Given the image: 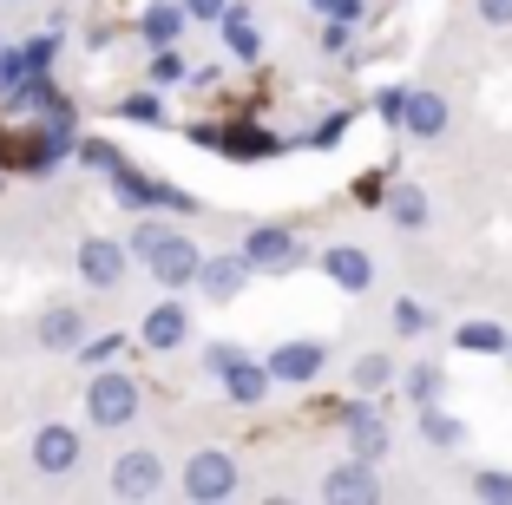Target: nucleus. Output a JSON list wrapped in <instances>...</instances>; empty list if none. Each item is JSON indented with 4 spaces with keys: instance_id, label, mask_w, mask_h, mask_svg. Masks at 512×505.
<instances>
[{
    "instance_id": "nucleus-1",
    "label": "nucleus",
    "mask_w": 512,
    "mask_h": 505,
    "mask_svg": "<svg viewBox=\"0 0 512 505\" xmlns=\"http://www.w3.org/2000/svg\"><path fill=\"white\" fill-rule=\"evenodd\" d=\"M132 256L158 276V283H171V289H184V283H197V263H204V250H197L191 237H178L171 223H158V217H145L132 230Z\"/></svg>"
},
{
    "instance_id": "nucleus-2",
    "label": "nucleus",
    "mask_w": 512,
    "mask_h": 505,
    "mask_svg": "<svg viewBox=\"0 0 512 505\" xmlns=\"http://www.w3.org/2000/svg\"><path fill=\"white\" fill-rule=\"evenodd\" d=\"M86 414L99 420V427H132L138 420V381H125V374H99L92 368V387H86Z\"/></svg>"
},
{
    "instance_id": "nucleus-3",
    "label": "nucleus",
    "mask_w": 512,
    "mask_h": 505,
    "mask_svg": "<svg viewBox=\"0 0 512 505\" xmlns=\"http://www.w3.org/2000/svg\"><path fill=\"white\" fill-rule=\"evenodd\" d=\"M106 178H112V197H119L125 210H158V204L165 210H197L178 184H158V178H145V171H132V164H119V171H106Z\"/></svg>"
},
{
    "instance_id": "nucleus-4",
    "label": "nucleus",
    "mask_w": 512,
    "mask_h": 505,
    "mask_svg": "<svg viewBox=\"0 0 512 505\" xmlns=\"http://www.w3.org/2000/svg\"><path fill=\"white\" fill-rule=\"evenodd\" d=\"M158 486H165V460H158L151 446H132V453L112 466V492H119V499H151Z\"/></svg>"
},
{
    "instance_id": "nucleus-5",
    "label": "nucleus",
    "mask_w": 512,
    "mask_h": 505,
    "mask_svg": "<svg viewBox=\"0 0 512 505\" xmlns=\"http://www.w3.org/2000/svg\"><path fill=\"white\" fill-rule=\"evenodd\" d=\"M184 492H191V499H230V492H237V466H230V453H191V466H184Z\"/></svg>"
},
{
    "instance_id": "nucleus-6",
    "label": "nucleus",
    "mask_w": 512,
    "mask_h": 505,
    "mask_svg": "<svg viewBox=\"0 0 512 505\" xmlns=\"http://www.w3.org/2000/svg\"><path fill=\"white\" fill-rule=\"evenodd\" d=\"M79 276H86L92 289H119L125 283V250L112 237H86L79 243Z\"/></svg>"
},
{
    "instance_id": "nucleus-7",
    "label": "nucleus",
    "mask_w": 512,
    "mask_h": 505,
    "mask_svg": "<svg viewBox=\"0 0 512 505\" xmlns=\"http://www.w3.org/2000/svg\"><path fill=\"white\" fill-rule=\"evenodd\" d=\"M322 269H329V283L348 289V296H368V289H375V263H368V250H355V243H335V250L322 256Z\"/></svg>"
},
{
    "instance_id": "nucleus-8",
    "label": "nucleus",
    "mask_w": 512,
    "mask_h": 505,
    "mask_svg": "<svg viewBox=\"0 0 512 505\" xmlns=\"http://www.w3.org/2000/svg\"><path fill=\"white\" fill-rule=\"evenodd\" d=\"M296 237H289V230H276V223H263V230H250V237H243V263L250 269H289L296 263Z\"/></svg>"
},
{
    "instance_id": "nucleus-9",
    "label": "nucleus",
    "mask_w": 512,
    "mask_h": 505,
    "mask_svg": "<svg viewBox=\"0 0 512 505\" xmlns=\"http://www.w3.org/2000/svg\"><path fill=\"white\" fill-rule=\"evenodd\" d=\"M322 361H329V348H322V342H283V348H276V355H270V381H316V374H322Z\"/></svg>"
},
{
    "instance_id": "nucleus-10",
    "label": "nucleus",
    "mask_w": 512,
    "mask_h": 505,
    "mask_svg": "<svg viewBox=\"0 0 512 505\" xmlns=\"http://www.w3.org/2000/svg\"><path fill=\"white\" fill-rule=\"evenodd\" d=\"M33 466H40V473H73V466H79V433L73 427H40V440H33Z\"/></svg>"
},
{
    "instance_id": "nucleus-11",
    "label": "nucleus",
    "mask_w": 512,
    "mask_h": 505,
    "mask_svg": "<svg viewBox=\"0 0 512 505\" xmlns=\"http://www.w3.org/2000/svg\"><path fill=\"white\" fill-rule=\"evenodd\" d=\"M401 125L414 138H440V132H447V99H440V92H407Z\"/></svg>"
},
{
    "instance_id": "nucleus-12",
    "label": "nucleus",
    "mask_w": 512,
    "mask_h": 505,
    "mask_svg": "<svg viewBox=\"0 0 512 505\" xmlns=\"http://www.w3.org/2000/svg\"><path fill=\"white\" fill-rule=\"evenodd\" d=\"M243 269H250L243 256H204V263H197V283H204L211 302H230L243 289Z\"/></svg>"
},
{
    "instance_id": "nucleus-13",
    "label": "nucleus",
    "mask_w": 512,
    "mask_h": 505,
    "mask_svg": "<svg viewBox=\"0 0 512 505\" xmlns=\"http://www.w3.org/2000/svg\"><path fill=\"white\" fill-rule=\"evenodd\" d=\"M322 492H329V499H375V460H362V453H355V460L348 466H335L329 479H322Z\"/></svg>"
},
{
    "instance_id": "nucleus-14",
    "label": "nucleus",
    "mask_w": 512,
    "mask_h": 505,
    "mask_svg": "<svg viewBox=\"0 0 512 505\" xmlns=\"http://www.w3.org/2000/svg\"><path fill=\"white\" fill-rule=\"evenodd\" d=\"M184 335H191L184 302H158V309L145 315V348H184Z\"/></svg>"
},
{
    "instance_id": "nucleus-15",
    "label": "nucleus",
    "mask_w": 512,
    "mask_h": 505,
    "mask_svg": "<svg viewBox=\"0 0 512 505\" xmlns=\"http://www.w3.org/2000/svg\"><path fill=\"white\" fill-rule=\"evenodd\" d=\"M40 342L46 348H79L86 342V315H79L73 302H53V309L40 315Z\"/></svg>"
},
{
    "instance_id": "nucleus-16",
    "label": "nucleus",
    "mask_w": 512,
    "mask_h": 505,
    "mask_svg": "<svg viewBox=\"0 0 512 505\" xmlns=\"http://www.w3.org/2000/svg\"><path fill=\"white\" fill-rule=\"evenodd\" d=\"M197 145H217V151H230V158H270L276 151V138L270 132H204V125H197Z\"/></svg>"
},
{
    "instance_id": "nucleus-17",
    "label": "nucleus",
    "mask_w": 512,
    "mask_h": 505,
    "mask_svg": "<svg viewBox=\"0 0 512 505\" xmlns=\"http://www.w3.org/2000/svg\"><path fill=\"white\" fill-rule=\"evenodd\" d=\"M348 446H355L362 460H381V453H388V427L375 420V407H355V414H348Z\"/></svg>"
},
{
    "instance_id": "nucleus-18",
    "label": "nucleus",
    "mask_w": 512,
    "mask_h": 505,
    "mask_svg": "<svg viewBox=\"0 0 512 505\" xmlns=\"http://www.w3.org/2000/svg\"><path fill=\"white\" fill-rule=\"evenodd\" d=\"M224 387H230V401H243V407H250V401H263V394H270V368H256V361L243 355L237 368L224 374Z\"/></svg>"
},
{
    "instance_id": "nucleus-19",
    "label": "nucleus",
    "mask_w": 512,
    "mask_h": 505,
    "mask_svg": "<svg viewBox=\"0 0 512 505\" xmlns=\"http://www.w3.org/2000/svg\"><path fill=\"white\" fill-rule=\"evenodd\" d=\"M178 27H184V7H171V0H151V7H145V40L151 46H171Z\"/></svg>"
},
{
    "instance_id": "nucleus-20",
    "label": "nucleus",
    "mask_w": 512,
    "mask_h": 505,
    "mask_svg": "<svg viewBox=\"0 0 512 505\" xmlns=\"http://www.w3.org/2000/svg\"><path fill=\"white\" fill-rule=\"evenodd\" d=\"M224 40H230L237 60H256V53H263V33H256L250 14H224Z\"/></svg>"
},
{
    "instance_id": "nucleus-21",
    "label": "nucleus",
    "mask_w": 512,
    "mask_h": 505,
    "mask_svg": "<svg viewBox=\"0 0 512 505\" xmlns=\"http://www.w3.org/2000/svg\"><path fill=\"white\" fill-rule=\"evenodd\" d=\"M460 348H473V355H499L506 348V328H493V322H460V335H453Z\"/></svg>"
},
{
    "instance_id": "nucleus-22",
    "label": "nucleus",
    "mask_w": 512,
    "mask_h": 505,
    "mask_svg": "<svg viewBox=\"0 0 512 505\" xmlns=\"http://www.w3.org/2000/svg\"><path fill=\"white\" fill-rule=\"evenodd\" d=\"M388 381H394L388 355H362V361H355V394H381Z\"/></svg>"
},
{
    "instance_id": "nucleus-23",
    "label": "nucleus",
    "mask_w": 512,
    "mask_h": 505,
    "mask_svg": "<svg viewBox=\"0 0 512 505\" xmlns=\"http://www.w3.org/2000/svg\"><path fill=\"white\" fill-rule=\"evenodd\" d=\"M421 433H427L434 446H460V440H467V433H460V420H447V414H440L434 401L421 407Z\"/></svg>"
},
{
    "instance_id": "nucleus-24",
    "label": "nucleus",
    "mask_w": 512,
    "mask_h": 505,
    "mask_svg": "<svg viewBox=\"0 0 512 505\" xmlns=\"http://www.w3.org/2000/svg\"><path fill=\"white\" fill-rule=\"evenodd\" d=\"M53 53H60V33H33V40L20 46V66H27V79L46 73V66H53Z\"/></svg>"
},
{
    "instance_id": "nucleus-25",
    "label": "nucleus",
    "mask_w": 512,
    "mask_h": 505,
    "mask_svg": "<svg viewBox=\"0 0 512 505\" xmlns=\"http://www.w3.org/2000/svg\"><path fill=\"white\" fill-rule=\"evenodd\" d=\"M394 223H401V230H421V223H427V197L414 191V184L394 191Z\"/></svg>"
},
{
    "instance_id": "nucleus-26",
    "label": "nucleus",
    "mask_w": 512,
    "mask_h": 505,
    "mask_svg": "<svg viewBox=\"0 0 512 505\" xmlns=\"http://www.w3.org/2000/svg\"><path fill=\"white\" fill-rule=\"evenodd\" d=\"M394 328H401V335H427V328H434V309L414 302V296H401L394 302Z\"/></svg>"
},
{
    "instance_id": "nucleus-27",
    "label": "nucleus",
    "mask_w": 512,
    "mask_h": 505,
    "mask_svg": "<svg viewBox=\"0 0 512 505\" xmlns=\"http://www.w3.org/2000/svg\"><path fill=\"white\" fill-rule=\"evenodd\" d=\"M237 361H243V348H237V342H211V348H204V368H211L217 381H224V374L237 368Z\"/></svg>"
},
{
    "instance_id": "nucleus-28",
    "label": "nucleus",
    "mask_w": 512,
    "mask_h": 505,
    "mask_svg": "<svg viewBox=\"0 0 512 505\" xmlns=\"http://www.w3.org/2000/svg\"><path fill=\"white\" fill-rule=\"evenodd\" d=\"M473 492H480V499L512 505V473H473Z\"/></svg>"
},
{
    "instance_id": "nucleus-29",
    "label": "nucleus",
    "mask_w": 512,
    "mask_h": 505,
    "mask_svg": "<svg viewBox=\"0 0 512 505\" xmlns=\"http://www.w3.org/2000/svg\"><path fill=\"white\" fill-rule=\"evenodd\" d=\"M434 394H440V374L434 368H414V374H407V401H434Z\"/></svg>"
},
{
    "instance_id": "nucleus-30",
    "label": "nucleus",
    "mask_w": 512,
    "mask_h": 505,
    "mask_svg": "<svg viewBox=\"0 0 512 505\" xmlns=\"http://www.w3.org/2000/svg\"><path fill=\"white\" fill-rule=\"evenodd\" d=\"M119 112H125L132 125H158V119H165V105H158V99H125Z\"/></svg>"
},
{
    "instance_id": "nucleus-31",
    "label": "nucleus",
    "mask_w": 512,
    "mask_h": 505,
    "mask_svg": "<svg viewBox=\"0 0 512 505\" xmlns=\"http://www.w3.org/2000/svg\"><path fill=\"white\" fill-rule=\"evenodd\" d=\"M79 158H86V164H99V171H119V151H112V145H99V138H86V145H79Z\"/></svg>"
},
{
    "instance_id": "nucleus-32",
    "label": "nucleus",
    "mask_w": 512,
    "mask_h": 505,
    "mask_svg": "<svg viewBox=\"0 0 512 505\" xmlns=\"http://www.w3.org/2000/svg\"><path fill=\"white\" fill-rule=\"evenodd\" d=\"M119 355V335H106V342H79V361H86V368H99V361H112Z\"/></svg>"
},
{
    "instance_id": "nucleus-33",
    "label": "nucleus",
    "mask_w": 512,
    "mask_h": 505,
    "mask_svg": "<svg viewBox=\"0 0 512 505\" xmlns=\"http://www.w3.org/2000/svg\"><path fill=\"white\" fill-rule=\"evenodd\" d=\"M329 20H362V0H316Z\"/></svg>"
},
{
    "instance_id": "nucleus-34",
    "label": "nucleus",
    "mask_w": 512,
    "mask_h": 505,
    "mask_svg": "<svg viewBox=\"0 0 512 505\" xmlns=\"http://www.w3.org/2000/svg\"><path fill=\"white\" fill-rule=\"evenodd\" d=\"M480 20H493V27H512V0H480Z\"/></svg>"
},
{
    "instance_id": "nucleus-35",
    "label": "nucleus",
    "mask_w": 512,
    "mask_h": 505,
    "mask_svg": "<svg viewBox=\"0 0 512 505\" xmlns=\"http://www.w3.org/2000/svg\"><path fill=\"white\" fill-rule=\"evenodd\" d=\"M184 14H191V20H217V14H224V0H184Z\"/></svg>"
},
{
    "instance_id": "nucleus-36",
    "label": "nucleus",
    "mask_w": 512,
    "mask_h": 505,
    "mask_svg": "<svg viewBox=\"0 0 512 505\" xmlns=\"http://www.w3.org/2000/svg\"><path fill=\"white\" fill-rule=\"evenodd\" d=\"M322 46H329V53H342V46H348V20H329V33H322Z\"/></svg>"
},
{
    "instance_id": "nucleus-37",
    "label": "nucleus",
    "mask_w": 512,
    "mask_h": 505,
    "mask_svg": "<svg viewBox=\"0 0 512 505\" xmlns=\"http://www.w3.org/2000/svg\"><path fill=\"white\" fill-rule=\"evenodd\" d=\"M401 105H407V92H381V119L401 125Z\"/></svg>"
},
{
    "instance_id": "nucleus-38",
    "label": "nucleus",
    "mask_w": 512,
    "mask_h": 505,
    "mask_svg": "<svg viewBox=\"0 0 512 505\" xmlns=\"http://www.w3.org/2000/svg\"><path fill=\"white\" fill-rule=\"evenodd\" d=\"M506 355H512V335H506Z\"/></svg>"
}]
</instances>
